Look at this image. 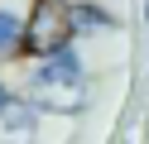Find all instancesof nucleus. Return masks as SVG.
<instances>
[{
	"instance_id": "nucleus-5",
	"label": "nucleus",
	"mask_w": 149,
	"mask_h": 144,
	"mask_svg": "<svg viewBox=\"0 0 149 144\" xmlns=\"http://www.w3.org/2000/svg\"><path fill=\"white\" fill-rule=\"evenodd\" d=\"M111 24H116V19H111L101 5H77L72 10V34H77V29H111Z\"/></svg>"
},
{
	"instance_id": "nucleus-3",
	"label": "nucleus",
	"mask_w": 149,
	"mask_h": 144,
	"mask_svg": "<svg viewBox=\"0 0 149 144\" xmlns=\"http://www.w3.org/2000/svg\"><path fill=\"white\" fill-rule=\"evenodd\" d=\"M29 5H34V0H0V58H15L24 48Z\"/></svg>"
},
{
	"instance_id": "nucleus-4",
	"label": "nucleus",
	"mask_w": 149,
	"mask_h": 144,
	"mask_svg": "<svg viewBox=\"0 0 149 144\" xmlns=\"http://www.w3.org/2000/svg\"><path fill=\"white\" fill-rule=\"evenodd\" d=\"M5 125H10V134H29L34 125H39V106H29V101H10L5 106Z\"/></svg>"
},
{
	"instance_id": "nucleus-2",
	"label": "nucleus",
	"mask_w": 149,
	"mask_h": 144,
	"mask_svg": "<svg viewBox=\"0 0 149 144\" xmlns=\"http://www.w3.org/2000/svg\"><path fill=\"white\" fill-rule=\"evenodd\" d=\"M82 82V58L72 43H58L53 53L39 58L34 67V91H53V86H77Z\"/></svg>"
},
{
	"instance_id": "nucleus-1",
	"label": "nucleus",
	"mask_w": 149,
	"mask_h": 144,
	"mask_svg": "<svg viewBox=\"0 0 149 144\" xmlns=\"http://www.w3.org/2000/svg\"><path fill=\"white\" fill-rule=\"evenodd\" d=\"M58 43H72V10L63 0H34L29 5V24H24V53L43 58Z\"/></svg>"
},
{
	"instance_id": "nucleus-6",
	"label": "nucleus",
	"mask_w": 149,
	"mask_h": 144,
	"mask_svg": "<svg viewBox=\"0 0 149 144\" xmlns=\"http://www.w3.org/2000/svg\"><path fill=\"white\" fill-rule=\"evenodd\" d=\"M15 101V91H10V86H5V82H0V111H5V106H10Z\"/></svg>"
}]
</instances>
